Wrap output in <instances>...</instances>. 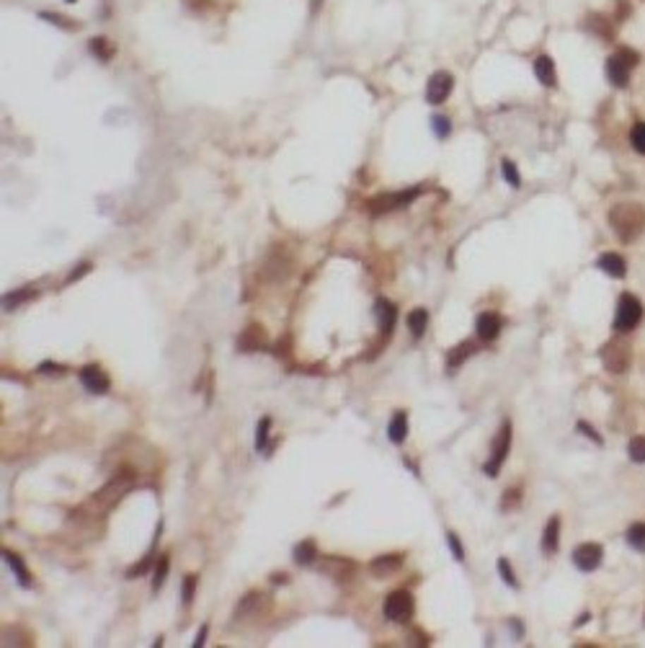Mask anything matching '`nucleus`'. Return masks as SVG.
<instances>
[{"instance_id":"19","label":"nucleus","mask_w":645,"mask_h":648,"mask_svg":"<svg viewBox=\"0 0 645 648\" xmlns=\"http://www.w3.org/2000/svg\"><path fill=\"white\" fill-rule=\"evenodd\" d=\"M534 76H537V80H540L542 85H548V88H553V85L557 83L555 62L550 60L548 54H540V57L534 60Z\"/></svg>"},{"instance_id":"2","label":"nucleus","mask_w":645,"mask_h":648,"mask_svg":"<svg viewBox=\"0 0 645 648\" xmlns=\"http://www.w3.org/2000/svg\"><path fill=\"white\" fill-rule=\"evenodd\" d=\"M421 191H423L421 186H411V188H405V191H387V194H380V196H375V199H369L367 207L372 215H387V212L408 207L416 196H421Z\"/></svg>"},{"instance_id":"21","label":"nucleus","mask_w":645,"mask_h":648,"mask_svg":"<svg viewBox=\"0 0 645 648\" xmlns=\"http://www.w3.org/2000/svg\"><path fill=\"white\" fill-rule=\"evenodd\" d=\"M387 437H390L392 445H403L405 442V437H408V416H405V411H398V414L390 419Z\"/></svg>"},{"instance_id":"23","label":"nucleus","mask_w":645,"mask_h":648,"mask_svg":"<svg viewBox=\"0 0 645 648\" xmlns=\"http://www.w3.org/2000/svg\"><path fill=\"white\" fill-rule=\"evenodd\" d=\"M294 560L300 565H313L318 560V545L315 540H302L294 545Z\"/></svg>"},{"instance_id":"42","label":"nucleus","mask_w":645,"mask_h":648,"mask_svg":"<svg viewBox=\"0 0 645 648\" xmlns=\"http://www.w3.org/2000/svg\"><path fill=\"white\" fill-rule=\"evenodd\" d=\"M39 372L42 375H60V372H65V367H60V364H54V362H44V364H39Z\"/></svg>"},{"instance_id":"20","label":"nucleus","mask_w":645,"mask_h":648,"mask_svg":"<svg viewBox=\"0 0 645 648\" xmlns=\"http://www.w3.org/2000/svg\"><path fill=\"white\" fill-rule=\"evenodd\" d=\"M557 543H560V517H550L548 527L542 532V548L545 553H557Z\"/></svg>"},{"instance_id":"13","label":"nucleus","mask_w":645,"mask_h":648,"mask_svg":"<svg viewBox=\"0 0 645 648\" xmlns=\"http://www.w3.org/2000/svg\"><path fill=\"white\" fill-rule=\"evenodd\" d=\"M269 594H261V592H251V594H246L241 599V604H238V618H258V615H263V612L269 610Z\"/></svg>"},{"instance_id":"39","label":"nucleus","mask_w":645,"mask_h":648,"mask_svg":"<svg viewBox=\"0 0 645 648\" xmlns=\"http://www.w3.org/2000/svg\"><path fill=\"white\" fill-rule=\"evenodd\" d=\"M431 124H434V135L436 137H450V132H452V124H450V119L447 116H434L431 119Z\"/></svg>"},{"instance_id":"1","label":"nucleus","mask_w":645,"mask_h":648,"mask_svg":"<svg viewBox=\"0 0 645 648\" xmlns=\"http://www.w3.org/2000/svg\"><path fill=\"white\" fill-rule=\"evenodd\" d=\"M609 225L622 243H632L645 230V207L638 202H622L609 210Z\"/></svg>"},{"instance_id":"33","label":"nucleus","mask_w":645,"mask_h":648,"mask_svg":"<svg viewBox=\"0 0 645 648\" xmlns=\"http://www.w3.org/2000/svg\"><path fill=\"white\" fill-rule=\"evenodd\" d=\"M501 174H503V179L509 181V186H514V188L522 186V176H519L517 166H514L511 160H503V163H501Z\"/></svg>"},{"instance_id":"27","label":"nucleus","mask_w":645,"mask_h":648,"mask_svg":"<svg viewBox=\"0 0 645 648\" xmlns=\"http://www.w3.org/2000/svg\"><path fill=\"white\" fill-rule=\"evenodd\" d=\"M37 297V289H18V292H11V294H6L3 297V308H8V310H13V308H18L21 302H29V300H34Z\"/></svg>"},{"instance_id":"14","label":"nucleus","mask_w":645,"mask_h":648,"mask_svg":"<svg viewBox=\"0 0 645 648\" xmlns=\"http://www.w3.org/2000/svg\"><path fill=\"white\" fill-rule=\"evenodd\" d=\"M266 349V331L261 325H248L246 331L238 336V352L241 354H253V352H261Z\"/></svg>"},{"instance_id":"18","label":"nucleus","mask_w":645,"mask_h":648,"mask_svg":"<svg viewBox=\"0 0 645 648\" xmlns=\"http://www.w3.org/2000/svg\"><path fill=\"white\" fill-rule=\"evenodd\" d=\"M596 266H599L604 274H609V277H615V279H622L625 274H627V264H625V258L620 256V253H601Z\"/></svg>"},{"instance_id":"6","label":"nucleus","mask_w":645,"mask_h":648,"mask_svg":"<svg viewBox=\"0 0 645 648\" xmlns=\"http://www.w3.org/2000/svg\"><path fill=\"white\" fill-rule=\"evenodd\" d=\"M601 362L612 375H625L632 364V352L622 341H609L601 347Z\"/></svg>"},{"instance_id":"46","label":"nucleus","mask_w":645,"mask_h":648,"mask_svg":"<svg viewBox=\"0 0 645 648\" xmlns=\"http://www.w3.org/2000/svg\"><path fill=\"white\" fill-rule=\"evenodd\" d=\"M68 3H78V0H68Z\"/></svg>"},{"instance_id":"30","label":"nucleus","mask_w":645,"mask_h":648,"mask_svg":"<svg viewBox=\"0 0 645 648\" xmlns=\"http://www.w3.org/2000/svg\"><path fill=\"white\" fill-rule=\"evenodd\" d=\"M168 565H171V556L163 553V556L158 558V565H155V576H152V589H155V592H160V587H163L165 576H168Z\"/></svg>"},{"instance_id":"8","label":"nucleus","mask_w":645,"mask_h":648,"mask_svg":"<svg viewBox=\"0 0 645 648\" xmlns=\"http://www.w3.org/2000/svg\"><path fill=\"white\" fill-rule=\"evenodd\" d=\"M318 571H320L322 576H328V579L344 584V581L354 579V573L359 571V565L354 563V560H349V558L328 556V558H322V560H318Z\"/></svg>"},{"instance_id":"44","label":"nucleus","mask_w":645,"mask_h":648,"mask_svg":"<svg viewBox=\"0 0 645 648\" xmlns=\"http://www.w3.org/2000/svg\"><path fill=\"white\" fill-rule=\"evenodd\" d=\"M88 272H90V264H80V266H76V272L70 274V277H68V282H65V284H73L76 279H80L83 274H88Z\"/></svg>"},{"instance_id":"24","label":"nucleus","mask_w":645,"mask_h":648,"mask_svg":"<svg viewBox=\"0 0 645 648\" xmlns=\"http://www.w3.org/2000/svg\"><path fill=\"white\" fill-rule=\"evenodd\" d=\"M475 349H478V347H475V341H462L459 347H454V349L450 352V356H447V367H450V370L459 367V364L465 362L467 356H473V354H475Z\"/></svg>"},{"instance_id":"29","label":"nucleus","mask_w":645,"mask_h":648,"mask_svg":"<svg viewBox=\"0 0 645 648\" xmlns=\"http://www.w3.org/2000/svg\"><path fill=\"white\" fill-rule=\"evenodd\" d=\"M269 429H271V419L263 416L258 426H255V450L258 452H266V442H269Z\"/></svg>"},{"instance_id":"12","label":"nucleus","mask_w":645,"mask_h":648,"mask_svg":"<svg viewBox=\"0 0 645 648\" xmlns=\"http://www.w3.org/2000/svg\"><path fill=\"white\" fill-rule=\"evenodd\" d=\"M80 383H83V388H85L88 392H93V395H104V392H109V388H111V380L106 377V372L101 370L98 364H88V367H83Z\"/></svg>"},{"instance_id":"25","label":"nucleus","mask_w":645,"mask_h":648,"mask_svg":"<svg viewBox=\"0 0 645 648\" xmlns=\"http://www.w3.org/2000/svg\"><path fill=\"white\" fill-rule=\"evenodd\" d=\"M426 325H428V313L423 308H416L408 316V331L416 336V339H421L423 333H426Z\"/></svg>"},{"instance_id":"10","label":"nucleus","mask_w":645,"mask_h":648,"mask_svg":"<svg viewBox=\"0 0 645 648\" xmlns=\"http://www.w3.org/2000/svg\"><path fill=\"white\" fill-rule=\"evenodd\" d=\"M452 88H454V78L450 76V73H444V70H439V73H434V76L428 78L426 83V101L428 104H444L447 98H450Z\"/></svg>"},{"instance_id":"31","label":"nucleus","mask_w":645,"mask_h":648,"mask_svg":"<svg viewBox=\"0 0 645 648\" xmlns=\"http://www.w3.org/2000/svg\"><path fill=\"white\" fill-rule=\"evenodd\" d=\"M498 573H501V579L506 581V587H511V589H519L517 573H514V568H511L509 558H498Z\"/></svg>"},{"instance_id":"32","label":"nucleus","mask_w":645,"mask_h":648,"mask_svg":"<svg viewBox=\"0 0 645 648\" xmlns=\"http://www.w3.org/2000/svg\"><path fill=\"white\" fill-rule=\"evenodd\" d=\"M627 455L632 462H645V437H632L627 445Z\"/></svg>"},{"instance_id":"38","label":"nucleus","mask_w":645,"mask_h":648,"mask_svg":"<svg viewBox=\"0 0 645 648\" xmlns=\"http://www.w3.org/2000/svg\"><path fill=\"white\" fill-rule=\"evenodd\" d=\"M447 543H450V548H452V556L462 563V560H465V548H462V543H459L457 532H447Z\"/></svg>"},{"instance_id":"11","label":"nucleus","mask_w":645,"mask_h":648,"mask_svg":"<svg viewBox=\"0 0 645 648\" xmlns=\"http://www.w3.org/2000/svg\"><path fill=\"white\" fill-rule=\"evenodd\" d=\"M601 558H604V551H601L599 543H584L573 551V563H576L578 571H586V573L596 571L601 563Z\"/></svg>"},{"instance_id":"26","label":"nucleus","mask_w":645,"mask_h":648,"mask_svg":"<svg viewBox=\"0 0 645 648\" xmlns=\"http://www.w3.org/2000/svg\"><path fill=\"white\" fill-rule=\"evenodd\" d=\"M586 29H589V31H596V34H599V37H604V39H612V37H615V29H612V23H609V18H604V16H599V13L589 16V21H586Z\"/></svg>"},{"instance_id":"22","label":"nucleus","mask_w":645,"mask_h":648,"mask_svg":"<svg viewBox=\"0 0 645 648\" xmlns=\"http://www.w3.org/2000/svg\"><path fill=\"white\" fill-rule=\"evenodd\" d=\"M3 560H6L11 568H13V573H16V581H18V587H31V573L26 571V565H23V560L16 553H11V551H3Z\"/></svg>"},{"instance_id":"43","label":"nucleus","mask_w":645,"mask_h":648,"mask_svg":"<svg viewBox=\"0 0 645 648\" xmlns=\"http://www.w3.org/2000/svg\"><path fill=\"white\" fill-rule=\"evenodd\" d=\"M578 431H584L586 437H589V439H593V442H596V445H601V437H599V434H596V431H593V429H591V426H589V424H584V421H578Z\"/></svg>"},{"instance_id":"34","label":"nucleus","mask_w":645,"mask_h":648,"mask_svg":"<svg viewBox=\"0 0 645 648\" xmlns=\"http://www.w3.org/2000/svg\"><path fill=\"white\" fill-rule=\"evenodd\" d=\"M194 592H196V576L188 573V576H183V587H181V602L186 604V607L194 599Z\"/></svg>"},{"instance_id":"41","label":"nucleus","mask_w":645,"mask_h":648,"mask_svg":"<svg viewBox=\"0 0 645 648\" xmlns=\"http://www.w3.org/2000/svg\"><path fill=\"white\" fill-rule=\"evenodd\" d=\"M42 18H44V21L57 23V26H65V29H76V23H68L70 18L65 21V18H60V16H54V13H42Z\"/></svg>"},{"instance_id":"37","label":"nucleus","mask_w":645,"mask_h":648,"mask_svg":"<svg viewBox=\"0 0 645 648\" xmlns=\"http://www.w3.org/2000/svg\"><path fill=\"white\" fill-rule=\"evenodd\" d=\"M90 52L96 54L98 60H109V54H111V47H109V42H106V39L98 37V39H93V42H90Z\"/></svg>"},{"instance_id":"5","label":"nucleus","mask_w":645,"mask_h":648,"mask_svg":"<svg viewBox=\"0 0 645 648\" xmlns=\"http://www.w3.org/2000/svg\"><path fill=\"white\" fill-rule=\"evenodd\" d=\"M413 612H416V599L405 589L392 592L385 599V618L390 620V623H408L413 618Z\"/></svg>"},{"instance_id":"3","label":"nucleus","mask_w":645,"mask_h":648,"mask_svg":"<svg viewBox=\"0 0 645 648\" xmlns=\"http://www.w3.org/2000/svg\"><path fill=\"white\" fill-rule=\"evenodd\" d=\"M638 52H632V49H620L617 54H612L607 60V78L609 83L617 85V88H625V85L630 83V70L638 65Z\"/></svg>"},{"instance_id":"17","label":"nucleus","mask_w":645,"mask_h":648,"mask_svg":"<svg viewBox=\"0 0 645 648\" xmlns=\"http://www.w3.org/2000/svg\"><path fill=\"white\" fill-rule=\"evenodd\" d=\"M375 318H377V323H380V328H382V333L387 336V333L395 328V320H398V310H395V305H392L390 300L380 297V300L375 302Z\"/></svg>"},{"instance_id":"35","label":"nucleus","mask_w":645,"mask_h":648,"mask_svg":"<svg viewBox=\"0 0 645 648\" xmlns=\"http://www.w3.org/2000/svg\"><path fill=\"white\" fill-rule=\"evenodd\" d=\"M630 143H632V148L638 152H643L645 155V121H638L635 127H632V132H630Z\"/></svg>"},{"instance_id":"36","label":"nucleus","mask_w":645,"mask_h":648,"mask_svg":"<svg viewBox=\"0 0 645 648\" xmlns=\"http://www.w3.org/2000/svg\"><path fill=\"white\" fill-rule=\"evenodd\" d=\"M152 560H155V558H152V551H150L147 556L143 558V560H140V563L135 565V568H129V571H127V579H137V576H145V573L150 571Z\"/></svg>"},{"instance_id":"40","label":"nucleus","mask_w":645,"mask_h":648,"mask_svg":"<svg viewBox=\"0 0 645 648\" xmlns=\"http://www.w3.org/2000/svg\"><path fill=\"white\" fill-rule=\"evenodd\" d=\"M519 501H522V491H519V488H509V491H506V498H503L501 509H514Z\"/></svg>"},{"instance_id":"7","label":"nucleus","mask_w":645,"mask_h":648,"mask_svg":"<svg viewBox=\"0 0 645 648\" xmlns=\"http://www.w3.org/2000/svg\"><path fill=\"white\" fill-rule=\"evenodd\" d=\"M509 450H511V424L506 421L501 429H498V434H495V439H493V447H490V460L483 465V470H486L488 478H495V475H498L501 465L506 462V457H509Z\"/></svg>"},{"instance_id":"4","label":"nucleus","mask_w":645,"mask_h":648,"mask_svg":"<svg viewBox=\"0 0 645 648\" xmlns=\"http://www.w3.org/2000/svg\"><path fill=\"white\" fill-rule=\"evenodd\" d=\"M640 320H643V305L635 294H622L620 302H617V313H615V331L617 333H627L632 328H638Z\"/></svg>"},{"instance_id":"45","label":"nucleus","mask_w":645,"mask_h":648,"mask_svg":"<svg viewBox=\"0 0 645 648\" xmlns=\"http://www.w3.org/2000/svg\"><path fill=\"white\" fill-rule=\"evenodd\" d=\"M207 630H210V625L199 628V633H196V641H194V648H202L204 646V641H207Z\"/></svg>"},{"instance_id":"16","label":"nucleus","mask_w":645,"mask_h":648,"mask_svg":"<svg viewBox=\"0 0 645 648\" xmlns=\"http://www.w3.org/2000/svg\"><path fill=\"white\" fill-rule=\"evenodd\" d=\"M400 565H403V556H400V553H390V556L375 558V560L369 563V571L375 573L377 579H390L392 573L400 571Z\"/></svg>"},{"instance_id":"28","label":"nucleus","mask_w":645,"mask_h":648,"mask_svg":"<svg viewBox=\"0 0 645 648\" xmlns=\"http://www.w3.org/2000/svg\"><path fill=\"white\" fill-rule=\"evenodd\" d=\"M627 543H630V548H635V551L645 553V524L643 522H635V524H630V529H627Z\"/></svg>"},{"instance_id":"15","label":"nucleus","mask_w":645,"mask_h":648,"mask_svg":"<svg viewBox=\"0 0 645 648\" xmlns=\"http://www.w3.org/2000/svg\"><path fill=\"white\" fill-rule=\"evenodd\" d=\"M475 333H478V339L486 341V344H490V341H495V336L501 333V318L495 316V313H481L478 316V320H475Z\"/></svg>"},{"instance_id":"9","label":"nucleus","mask_w":645,"mask_h":648,"mask_svg":"<svg viewBox=\"0 0 645 648\" xmlns=\"http://www.w3.org/2000/svg\"><path fill=\"white\" fill-rule=\"evenodd\" d=\"M129 486H132V473H129V475H127V473L114 475L111 481L106 483L104 488H101V491L96 493V504L101 506V509H106V506L111 509V506L116 504V501H119V498L124 496V493H127Z\"/></svg>"}]
</instances>
